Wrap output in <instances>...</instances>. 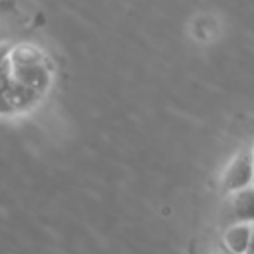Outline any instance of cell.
<instances>
[{
  "label": "cell",
  "instance_id": "cell-2",
  "mask_svg": "<svg viewBox=\"0 0 254 254\" xmlns=\"http://www.w3.org/2000/svg\"><path fill=\"white\" fill-rule=\"evenodd\" d=\"M252 183H254V167H252L250 151H240L232 157V161L222 171L220 187L224 192L234 194L252 187Z\"/></svg>",
  "mask_w": 254,
  "mask_h": 254
},
{
  "label": "cell",
  "instance_id": "cell-1",
  "mask_svg": "<svg viewBox=\"0 0 254 254\" xmlns=\"http://www.w3.org/2000/svg\"><path fill=\"white\" fill-rule=\"evenodd\" d=\"M10 75L14 81L44 95L52 81V64L42 50L22 44L10 50Z\"/></svg>",
  "mask_w": 254,
  "mask_h": 254
},
{
  "label": "cell",
  "instance_id": "cell-3",
  "mask_svg": "<svg viewBox=\"0 0 254 254\" xmlns=\"http://www.w3.org/2000/svg\"><path fill=\"white\" fill-rule=\"evenodd\" d=\"M232 224H254V187L230 194Z\"/></svg>",
  "mask_w": 254,
  "mask_h": 254
},
{
  "label": "cell",
  "instance_id": "cell-7",
  "mask_svg": "<svg viewBox=\"0 0 254 254\" xmlns=\"http://www.w3.org/2000/svg\"><path fill=\"white\" fill-rule=\"evenodd\" d=\"M250 157H252V167H254V145H252V149H250Z\"/></svg>",
  "mask_w": 254,
  "mask_h": 254
},
{
  "label": "cell",
  "instance_id": "cell-5",
  "mask_svg": "<svg viewBox=\"0 0 254 254\" xmlns=\"http://www.w3.org/2000/svg\"><path fill=\"white\" fill-rule=\"evenodd\" d=\"M246 254H254V224H252V236H250V244H248Z\"/></svg>",
  "mask_w": 254,
  "mask_h": 254
},
{
  "label": "cell",
  "instance_id": "cell-6",
  "mask_svg": "<svg viewBox=\"0 0 254 254\" xmlns=\"http://www.w3.org/2000/svg\"><path fill=\"white\" fill-rule=\"evenodd\" d=\"M216 254H234V252H230V250H228L224 244H220V246L216 248Z\"/></svg>",
  "mask_w": 254,
  "mask_h": 254
},
{
  "label": "cell",
  "instance_id": "cell-4",
  "mask_svg": "<svg viewBox=\"0 0 254 254\" xmlns=\"http://www.w3.org/2000/svg\"><path fill=\"white\" fill-rule=\"evenodd\" d=\"M252 236V224H230L224 230L222 244L234 254H246Z\"/></svg>",
  "mask_w": 254,
  "mask_h": 254
}]
</instances>
